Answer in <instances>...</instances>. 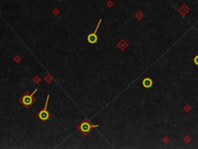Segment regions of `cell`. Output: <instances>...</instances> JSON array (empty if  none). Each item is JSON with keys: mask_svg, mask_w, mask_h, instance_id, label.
<instances>
[{"mask_svg": "<svg viewBox=\"0 0 198 149\" xmlns=\"http://www.w3.org/2000/svg\"><path fill=\"white\" fill-rule=\"evenodd\" d=\"M99 125H92L89 122H87L86 120L85 121H83L82 123H80L79 125L78 126V129L80 130V132L82 133L83 134L86 136L89 132H91L92 128H98Z\"/></svg>", "mask_w": 198, "mask_h": 149, "instance_id": "1", "label": "cell"}, {"mask_svg": "<svg viewBox=\"0 0 198 149\" xmlns=\"http://www.w3.org/2000/svg\"><path fill=\"white\" fill-rule=\"evenodd\" d=\"M37 92V89H36L34 90V92L33 93H31L30 95H28V93H26L20 99V102L23 103V104L26 107V108H29L30 107V106L33 103V96H34L36 92Z\"/></svg>", "mask_w": 198, "mask_h": 149, "instance_id": "2", "label": "cell"}, {"mask_svg": "<svg viewBox=\"0 0 198 149\" xmlns=\"http://www.w3.org/2000/svg\"><path fill=\"white\" fill-rule=\"evenodd\" d=\"M49 98H50V95L47 96V100H46V104H45L44 109H43L42 110H40L38 114V117L39 119H40L42 121H47L48 119L50 118V114L47 110V106H48V102H49Z\"/></svg>", "mask_w": 198, "mask_h": 149, "instance_id": "3", "label": "cell"}, {"mask_svg": "<svg viewBox=\"0 0 198 149\" xmlns=\"http://www.w3.org/2000/svg\"><path fill=\"white\" fill-rule=\"evenodd\" d=\"M102 19H101L100 20H99L98 24V25H97L96 26V29H95V30L92 33H90L89 35L87 36V41L90 43V44H96L97 41H98V36H97V31H98V30L99 28V26H100V24H101V23H102Z\"/></svg>", "mask_w": 198, "mask_h": 149, "instance_id": "4", "label": "cell"}, {"mask_svg": "<svg viewBox=\"0 0 198 149\" xmlns=\"http://www.w3.org/2000/svg\"><path fill=\"white\" fill-rule=\"evenodd\" d=\"M142 86H143L144 88H146V89H149V88H151L152 86H153V80H152L150 78L146 77V78H145L143 80H142Z\"/></svg>", "mask_w": 198, "mask_h": 149, "instance_id": "5", "label": "cell"}, {"mask_svg": "<svg viewBox=\"0 0 198 149\" xmlns=\"http://www.w3.org/2000/svg\"><path fill=\"white\" fill-rule=\"evenodd\" d=\"M178 11H179V12H180L183 16H186V15L190 12V9H189V7L187 6L183 5L181 7L179 8V10H178Z\"/></svg>", "mask_w": 198, "mask_h": 149, "instance_id": "6", "label": "cell"}, {"mask_svg": "<svg viewBox=\"0 0 198 149\" xmlns=\"http://www.w3.org/2000/svg\"><path fill=\"white\" fill-rule=\"evenodd\" d=\"M135 17H136L139 20H141V19L144 17V13L142 12H141V11H139V12L135 14Z\"/></svg>", "mask_w": 198, "mask_h": 149, "instance_id": "7", "label": "cell"}, {"mask_svg": "<svg viewBox=\"0 0 198 149\" xmlns=\"http://www.w3.org/2000/svg\"><path fill=\"white\" fill-rule=\"evenodd\" d=\"M191 141H192V137H191L190 135H186V136L184 137V141L185 142L186 144H189Z\"/></svg>", "mask_w": 198, "mask_h": 149, "instance_id": "8", "label": "cell"}, {"mask_svg": "<svg viewBox=\"0 0 198 149\" xmlns=\"http://www.w3.org/2000/svg\"><path fill=\"white\" fill-rule=\"evenodd\" d=\"M184 111L186 112V113H189V112L191 110V107L190 106H189V105H186V106L184 107Z\"/></svg>", "mask_w": 198, "mask_h": 149, "instance_id": "9", "label": "cell"}, {"mask_svg": "<svg viewBox=\"0 0 198 149\" xmlns=\"http://www.w3.org/2000/svg\"><path fill=\"white\" fill-rule=\"evenodd\" d=\"M193 62L195 63V64L198 65V55H196L195 57L193 58Z\"/></svg>", "mask_w": 198, "mask_h": 149, "instance_id": "10", "label": "cell"}, {"mask_svg": "<svg viewBox=\"0 0 198 149\" xmlns=\"http://www.w3.org/2000/svg\"><path fill=\"white\" fill-rule=\"evenodd\" d=\"M163 141L164 142V143H166V144L167 142H169V138H168L167 137H164L163 138Z\"/></svg>", "mask_w": 198, "mask_h": 149, "instance_id": "11", "label": "cell"}]
</instances>
